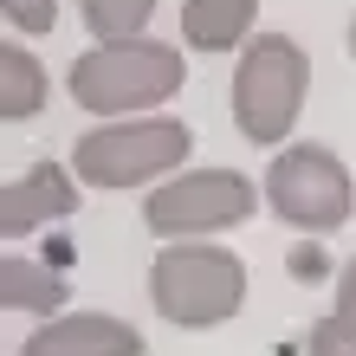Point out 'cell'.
Returning <instances> with one entry per match:
<instances>
[{
  "label": "cell",
  "instance_id": "cell-1",
  "mask_svg": "<svg viewBox=\"0 0 356 356\" xmlns=\"http://www.w3.org/2000/svg\"><path fill=\"white\" fill-rule=\"evenodd\" d=\"M188 85V65L162 39H97L91 52L72 58V104L91 117H149Z\"/></svg>",
  "mask_w": 356,
  "mask_h": 356
},
{
  "label": "cell",
  "instance_id": "cell-9",
  "mask_svg": "<svg viewBox=\"0 0 356 356\" xmlns=\"http://www.w3.org/2000/svg\"><path fill=\"white\" fill-rule=\"evenodd\" d=\"M259 19V0H181V39L195 52H234L246 46Z\"/></svg>",
  "mask_w": 356,
  "mask_h": 356
},
{
  "label": "cell",
  "instance_id": "cell-11",
  "mask_svg": "<svg viewBox=\"0 0 356 356\" xmlns=\"http://www.w3.org/2000/svg\"><path fill=\"white\" fill-rule=\"evenodd\" d=\"M39 111H46V65L19 39H7L0 46V123H26Z\"/></svg>",
  "mask_w": 356,
  "mask_h": 356
},
{
  "label": "cell",
  "instance_id": "cell-14",
  "mask_svg": "<svg viewBox=\"0 0 356 356\" xmlns=\"http://www.w3.org/2000/svg\"><path fill=\"white\" fill-rule=\"evenodd\" d=\"M13 33H52L58 26V0H0Z\"/></svg>",
  "mask_w": 356,
  "mask_h": 356
},
{
  "label": "cell",
  "instance_id": "cell-16",
  "mask_svg": "<svg viewBox=\"0 0 356 356\" xmlns=\"http://www.w3.org/2000/svg\"><path fill=\"white\" fill-rule=\"evenodd\" d=\"M350 58H356V19H350Z\"/></svg>",
  "mask_w": 356,
  "mask_h": 356
},
{
  "label": "cell",
  "instance_id": "cell-8",
  "mask_svg": "<svg viewBox=\"0 0 356 356\" xmlns=\"http://www.w3.org/2000/svg\"><path fill=\"white\" fill-rule=\"evenodd\" d=\"M78 214V175L58 169V162H33L19 181L0 188V234H39L46 220H72Z\"/></svg>",
  "mask_w": 356,
  "mask_h": 356
},
{
  "label": "cell",
  "instance_id": "cell-6",
  "mask_svg": "<svg viewBox=\"0 0 356 356\" xmlns=\"http://www.w3.org/2000/svg\"><path fill=\"white\" fill-rule=\"evenodd\" d=\"M259 188L240 169H195L175 181H156L143 195V227L162 240H195V234H220V227L253 220Z\"/></svg>",
  "mask_w": 356,
  "mask_h": 356
},
{
  "label": "cell",
  "instance_id": "cell-4",
  "mask_svg": "<svg viewBox=\"0 0 356 356\" xmlns=\"http://www.w3.org/2000/svg\"><path fill=\"white\" fill-rule=\"evenodd\" d=\"M188 149H195V130L175 117H117V123H97V130L78 136L72 175L91 188H143V181L175 175Z\"/></svg>",
  "mask_w": 356,
  "mask_h": 356
},
{
  "label": "cell",
  "instance_id": "cell-12",
  "mask_svg": "<svg viewBox=\"0 0 356 356\" xmlns=\"http://www.w3.org/2000/svg\"><path fill=\"white\" fill-rule=\"evenodd\" d=\"M78 7L97 39H143V26L156 19V0H78Z\"/></svg>",
  "mask_w": 356,
  "mask_h": 356
},
{
  "label": "cell",
  "instance_id": "cell-10",
  "mask_svg": "<svg viewBox=\"0 0 356 356\" xmlns=\"http://www.w3.org/2000/svg\"><path fill=\"white\" fill-rule=\"evenodd\" d=\"M65 298H72V285L58 279L52 266L19 259V253L0 259V305H7V311H39V318H58Z\"/></svg>",
  "mask_w": 356,
  "mask_h": 356
},
{
  "label": "cell",
  "instance_id": "cell-3",
  "mask_svg": "<svg viewBox=\"0 0 356 356\" xmlns=\"http://www.w3.org/2000/svg\"><path fill=\"white\" fill-rule=\"evenodd\" d=\"M305 97H311V58H305V46L285 39V33H253L246 52H240V65H234V91H227V111H234L240 136L266 143V149L285 143L291 123H298V111H305Z\"/></svg>",
  "mask_w": 356,
  "mask_h": 356
},
{
  "label": "cell",
  "instance_id": "cell-7",
  "mask_svg": "<svg viewBox=\"0 0 356 356\" xmlns=\"http://www.w3.org/2000/svg\"><path fill=\"white\" fill-rule=\"evenodd\" d=\"M19 356H149V343L111 311H58L19 343Z\"/></svg>",
  "mask_w": 356,
  "mask_h": 356
},
{
  "label": "cell",
  "instance_id": "cell-5",
  "mask_svg": "<svg viewBox=\"0 0 356 356\" xmlns=\"http://www.w3.org/2000/svg\"><path fill=\"white\" fill-rule=\"evenodd\" d=\"M266 207L298 234H337L356 214V181L324 143H298V149H279L266 169Z\"/></svg>",
  "mask_w": 356,
  "mask_h": 356
},
{
  "label": "cell",
  "instance_id": "cell-2",
  "mask_svg": "<svg viewBox=\"0 0 356 356\" xmlns=\"http://www.w3.org/2000/svg\"><path fill=\"white\" fill-rule=\"evenodd\" d=\"M246 259L207 240H169L149 266V305L175 330H214L246 311Z\"/></svg>",
  "mask_w": 356,
  "mask_h": 356
},
{
  "label": "cell",
  "instance_id": "cell-15",
  "mask_svg": "<svg viewBox=\"0 0 356 356\" xmlns=\"http://www.w3.org/2000/svg\"><path fill=\"white\" fill-rule=\"evenodd\" d=\"M337 318H350V324H356V259L337 272Z\"/></svg>",
  "mask_w": 356,
  "mask_h": 356
},
{
  "label": "cell",
  "instance_id": "cell-13",
  "mask_svg": "<svg viewBox=\"0 0 356 356\" xmlns=\"http://www.w3.org/2000/svg\"><path fill=\"white\" fill-rule=\"evenodd\" d=\"M305 356H356V324L337 318V311L318 318V324L305 330Z\"/></svg>",
  "mask_w": 356,
  "mask_h": 356
}]
</instances>
